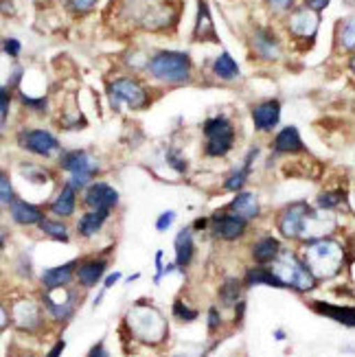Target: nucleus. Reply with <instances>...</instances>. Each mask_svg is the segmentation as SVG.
Instances as JSON below:
<instances>
[{
  "mask_svg": "<svg viewBox=\"0 0 355 357\" xmlns=\"http://www.w3.org/2000/svg\"><path fill=\"white\" fill-rule=\"evenodd\" d=\"M61 167H64L66 172L73 176V180H70L73 186H84L92 178V174L97 172L95 162H92V158L88 156L86 151H68V153H64V156H61Z\"/></svg>",
  "mask_w": 355,
  "mask_h": 357,
  "instance_id": "6",
  "label": "nucleus"
},
{
  "mask_svg": "<svg viewBox=\"0 0 355 357\" xmlns=\"http://www.w3.org/2000/svg\"><path fill=\"white\" fill-rule=\"evenodd\" d=\"M88 357H107V353H105V349L101 347V344H97L95 349L90 351V355Z\"/></svg>",
  "mask_w": 355,
  "mask_h": 357,
  "instance_id": "45",
  "label": "nucleus"
},
{
  "mask_svg": "<svg viewBox=\"0 0 355 357\" xmlns=\"http://www.w3.org/2000/svg\"><path fill=\"white\" fill-rule=\"evenodd\" d=\"M248 285H259V283H266V285H276V287H283V283L279 278L274 276V272H266V270H250L248 276H246Z\"/></svg>",
  "mask_w": 355,
  "mask_h": 357,
  "instance_id": "29",
  "label": "nucleus"
},
{
  "mask_svg": "<svg viewBox=\"0 0 355 357\" xmlns=\"http://www.w3.org/2000/svg\"><path fill=\"white\" fill-rule=\"evenodd\" d=\"M5 51H7L9 55H18V53H20V42H18V40H7V42H5Z\"/></svg>",
  "mask_w": 355,
  "mask_h": 357,
  "instance_id": "41",
  "label": "nucleus"
},
{
  "mask_svg": "<svg viewBox=\"0 0 355 357\" xmlns=\"http://www.w3.org/2000/svg\"><path fill=\"white\" fill-rule=\"evenodd\" d=\"M233 211L235 215L243 217V220H250L259 213V202L252 193H239L233 202Z\"/></svg>",
  "mask_w": 355,
  "mask_h": 357,
  "instance_id": "20",
  "label": "nucleus"
},
{
  "mask_svg": "<svg viewBox=\"0 0 355 357\" xmlns=\"http://www.w3.org/2000/svg\"><path fill=\"white\" fill-rule=\"evenodd\" d=\"M20 145L27 147L29 151L38 153V156H51L57 149V138L46 130H31V132H22Z\"/></svg>",
  "mask_w": 355,
  "mask_h": 357,
  "instance_id": "8",
  "label": "nucleus"
},
{
  "mask_svg": "<svg viewBox=\"0 0 355 357\" xmlns=\"http://www.w3.org/2000/svg\"><path fill=\"white\" fill-rule=\"evenodd\" d=\"M195 38L197 40H211L215 42L218 36H215V29L211 22V13L204 0H199V13H197V24H195Z\"/></svg>",
  "mask_w": 355,
  "mask_h": 357,
  "instance_id": "18",
  "label": "nucleus"
},
{
  "mask_svg": "<svg viewBox=\"0 0 355 357\" xmlns=\"http://www.w3.org/2000/svg\"><path fill=\"white\" fill-rule=\"evenodd\" d=\"M73 268H75V263H66V266H59V268H51V270H46L44 276H42V281L46 287H61V285H66L70 281V276H73Z\"/></svg>",
  "mask_w": 355,
  "mask_h": 357,
  "instance_id": "19",
  "label": "nucleus"
},
{
  "mask_svg": "<svg viewBox=\"0 0 355 357\" xmlns=\"http://www.w3.org/2000/svg\"><path fill=\"white\" fill-rule=\"evenodd\" d=\"M128 322H130L134 335L145 340V342H149V344H158L160 340L165 337V333H167L165 318L151 307L132 309L130 316H128Z\"/></svg>",
  "mask_w": 355,
  "mask_h": 357,
  "instance_id": "3",
  "label": "nucleus"
},
{
  "mask_svg": "<svg viewBox=\"0 0 355 357\" xmlns=\"http://www.w3.org/2000/svg\"><path fill=\"white\" fill-rule=\"evenodd\" d=\"M318 11L314 9H299L292 13V18H289V31L294 36H301V38H314L316 36V29H318Z\"/></svg>",
  "mask_w": 355,
  "mask_h": 357,
  "instance_id": "10",
  "label": "nucleus"
},
{
  "mask_svg": "<svg viewBox=\"0 0 355 357\" xmlns=\"http://www.w3.org/2000/svg\"><path fill=\"white\" fill-rule=\"evenodd\" d=\"M167 158H169V160H172V162L176 165V169H178V172H184V162H182V160H180L178 156H176V153H174V151H172V153H169V156H167Z\"/></svg>",
  "mask_w": 355,
  "mask_h": 357,
  "instance_id": "43",
  "label": "nucleus"
},
{
  "mask_svg": "<svg viewBox=\"0 0 355 357\" xmlns=\"http://www.w3.org/2000/svg\"><path fill=\"white\" fill-rule=\"evenodd\" d=\"M176 255H178V266H187L193 255V241H191V232L184 228L178 232L176 237Z\"/></svg>",
  "mask_w": 355,
  "mask_h": 357,
  "instance_id": "24",
  "label": "nucleus"
},
{
  "mask_svg": "<svg viewBox=\"0 0 355 357\" xmlns=\"http://www.w3.org/2000/svg\"><path fill=\"white\" fill-rule=\"evenodd\" d=\"M116 202H119V193L105 182L92 184L88 189V193H86V204L90 208H95V211H110Z\"/></svg>",
  "mask_w": 355,
  "mask_h": 357,
  "instance_id": "9",
  "label": "nucleus"
},
{
  "mask_svg": "<svg viewBox=\"0 0 355 357\" xmlns=\"http://www.w3.org/2000/svg\"><path fill=\"white\" fill-rule=\"evenodd\" d=\"M314 309L322 316H329L338 322L349 324V327H355V307H335L327 303H314Z\"/></svg>",
  "mask_w": 355,
  "mask_h": 357,
  "instance_id": "14",
  "label": "nucleus"
},
{
  "mask_svg": "<svg viewBox=\"0 0 355 357\" xmlns=\"http://www.w3.org/2000/svg\"><path fill=\"white\" fill-rule=\"evenodd\" d=\"M338 202H342V193H322L320 197H318V204H320V208H333Z\"/></svg>",
  "mask_w": 355,
  "mask_h": 357,
  "instance_id": "34",
  "label": "nucleus"
},
{
  "mask_svg": "<svg viewBox=\"0 0 355 357\" xmlns=\"http://www.w3.org/2000/svg\"><path fill=\"white\" fill-rule=\"evenodd\" d=\"M209 324H211V329H215L220 324V316H218L215 309H211V312H209Z\"/></svg>",
  "mask_w": 355,
  "mask_h": 357,
  "instance_id": "42",
  "label": "nucleus"
},
{
  "mask_svg": "<svg viewBox=\"0 0 355 357\" xmlns=\"http://www.w3.org/2000/svg\"><path fill=\"white\" fill-rule=\"evenodd\" d=\"M197 228H202V226H206V220H197V224H195Z\"/></svg>",
  "mask_w": 355,
  "mask_h": 357,
  "instance_id": "48",
  "label": "nucleus"
},
{
  "mask_svg": "<svg viewBox=\"0 0 355 357\" xmlns=\"http://www.w3.org/2000/svg\"><path fill=\"white\" fill-rule=\"evenodd\" d=\"M119 278H121V274H119V272H116V274H110V276H107V281H105V287L114 285V283L119 281Z\"/></svg>",
  "mask_w": 355,
  "mask_h": 357,
  "instance_id": "47",
  "label": "nucleus"
},
{
  "mask_svg": "<svg viewBox=\"0 0 355 357\" xmlns=\"http://www.w3.org/2000/svg\"><path fill=\"white\" fill-rule=\"evenodd\" d=\"M95 3L97 0H70V7L75 11H88V9L95 7Z\"/></svg>",
  "mask_w": 355,
  "mask_h": 357,
  "instance_id": "37",
  "label": "nucleus"
},
{
  "mask_svg": "<svg viewBox=\"0 0 355 357\" xmlns=\"http://www.w3.org/2000/svg\"><path fill=\"white\" fill-rule=\"evenodd\" d=\"M329 230H333V217L327 213H307L305 222H303V230H301V237L307 239H320L325 237Z\"/></svg>",
  "mask_w": 355,
  "mask_h": 357,
  "instance_id": "11",
  "label": "nucleus"
},
{
  "mask_svg": "<svg viewBox=\"0 0 355 357\" xmlns=\"http://www.w3.org/2000/svg\"><path fill=\"white\" fill-rule=\"evenodd\" d=\"M351 70H353V73H355V57H353V59H351Z\"/></svg>",
  "mask_w": 355,
  "mask_h": 357,
  "instance_id": "49",
  "label": "nucleus"
},
{
  "mask_svg": "<svg viewBox=\"0 0 355 357\" xmlns=\"http://www.w3.org/2000/svg\"><path fill=\"white\" fill-rule=\"evenodd\" d=\"M274 149L279 153H296L303 151V141L296 128H285L274 141Z\"/></svg>",
  "mask_w": 355,
  "mask_h": 357,
  "instance_id": "16",
  "label": "nucleus"
},
{
  "mask_svg": "<svg viewBox=\"0 0 355 357\" xmlns=\"http://www.w3.org/2000/svg\"><path fill=\"white\" fill-rule=\"evenodd\" d=\"M255 49L259 55H264L266 59H276L279 57V44L272 36H268L266 31H259L257 38H255Z\"/></svg>",
  "mask_w": 355,
  "mask_h": 357,
  "instance_id": "25",
  "label": "nucleus"
},
{
  "mask_svg": "<svg viewBox=\"0 0 355 357\" xmlns=\"http://www.w3.org/2000/svg\"><path fill=\"white\" fill-rule=\"evenodd\" d=\"M42 230L46 232V235H51L53 239H57V241H66V239H68L66 226H64V224H59V222L42 220Z\"/></svg>",
  "mask_w": 355,
  "mask_h": 357,
  "instance_id": "31",
  "label": "nucleus"
},
{
  "mask_svg": "<svg viewBox=\"0 0 355 357\" xmlns=\"http://www.w3.org/2000/svg\"><path fill=\"white\" fill-rule=\"evenodd\" d=\"M0 182H3V204L9 206L11 204V184H9V178L3 174V178H0Z\"/></svg>",
  "mask_w": 355,
  "mask_h": 357,
  "instance_id": "38",
  "label": "nucleus"
},
{
  "mask_svg": "<svg viewBox=\"0 0 355 357\" xmlns=\"http://www.w3.org/2000/svg\"><path fill=\"white\" fill-rule=\"evenodd\" d=\"M110 95L114 105L126 103L130 107H143L147 103V92L143 90L141 84H136L132 79H116L110 86Z\"/></svg>",
  "mask_w": 355,
  "mask_h": 357,
  "instance_id": "7",
  "label": "nucleus"
},
{
  "mask_svg": "<svg viewBox=\"0 0 355 357\" xmlns=\"http://www.w3.org/2000/svg\"><path fill=\"white\" fill-rule=\"evenodd\" d=\"M340 44H342V49H347V51H355V13L342 24Z\"/></svg>",
  "mask_w": 355,
  "mask_h": 357,
  "instance_id": "30",
  "label": "nucleus"
},
{
  "mask_svg": "<svg viewBox=\"0 0 355 357\" xmlns=\"http://www.w3.org/2000/svg\"><path fill=\"white\" fill-rule=\"evenodd\" d=\"M305 5L310 9H314V11H322L329 5V0H305Z\"/></svg>",
  "mask_w": 355,
  "mask_h": 357,
  "instance_id": "40",
  "label": "nucleus"
},
{
  "mask_svg": "<svg viewBox=\"0 0 355 357\" xmlns=\"http://www.w3.org/2000/svg\"><path fill=\"white\" fill-rule=\"evenodd\" d=\"M279 114H281V105L276 101H266L252 110V121L257 130H272L279 123Z\"/></svg>",
  "mask_w": 355,
  "mask_h": 357,
  "instance_id": "13",
  "label": "nucleus"
},
{
  "mask_svg": "<svg viewBox=\"0 0 355 357\" xmlns=\"http://www.w3.org/2000/svg\"><path fill=\"white\" fill-rule=\"evenodd\" d=\"M246 228V220L239 215H226L222 217V220L218 222V226H215V232L222 237V239H228V241H233L237 239L241 232Z\"/></svg>",
  "mask_w": 355,
  "mask_h": 357,
  "instance_id": "15",
  "label": "nucleus"
},
{
  "mask_svg": "<svg viewBox=\"0 0 355 357\" xmlns=\"http://www.w3.org/2000/svg\"><path fill=\"white\" fill-rule=\"evenodd\" d=\"M7 112H9V95H7V90H3V123L7 119Z\"/></svg>",
  "mask_w": 355,
  "mask_h": 357,
  "instance_id": "44",
  "label": "nucleus"
},
{
  "mask_svg": "<svg viewBox=\"0 0 355 357\" xmlns=\"http://www.w3.org/2000/svg\"><path fill=\"white\" fill-rule=\"evenodd\" d=\"M174 220H176V213H174V211H167V213H163V215L158 217L156 228H158V230H167L169 226H172Z\"/></svg>",
  "mask_w": 355,
  "mask_h": 357,
  "instance_id": "36",
  "label": "nucleus"
},
{
  "mask_svg": "<svg viewBox=\"0 0 355 357\" xmlns=\"http://www.w3.org/2000/svg\"><path fill=\"white\" fill-rule=\"evenodd\" d=\"M61 351H64V342H57V344H55V349L49 353V357H59V353H61Z\"/></svg>",
  "mask_w": 355,
  "mask_h": 357,
  "instance_id": "46",
  "label": "nucleus"
},
{
  "mask_svg": "<svg viewBox=\"0 0 355 357\" xmlns=\"http://www.w3.org/2000/svg\"><path fill=\"white\" fill-rule=\"evenodd\" d=\"M149 73L160 82L167 84H182L189 79L191 73V61L184 53L176 51H165L158 53L156 57H151L149 61Z\"/></svg>",
  "mask_w": 355,
  "mask_h": 357,
  "instance_id": "2",
  "label": "nucleus"
},
{
  "mask_svg": "<svg viewBox=\"0 0 355 357\" xmlns=\"http://www.w3.org/2000/svg\"><path fill=\"white\" fill-rule=\"evenodd\" d=\"M103 270H105V263H103V261H88V263H84V266L80 268L77 276H80L82 285L92 287V285H95V283L99 281V278H101Z\"/></svg>",
  "mask_w": 355,
  "mask_h": 357,
  "instance_id": "23",
  "label": "nucleus"
},
{
  "mask_svg": "<svg viewBox=\"0 0 355 357\" xmlns=\"http://www.w3.org/2000/svg\"><path fill=\"white\" fill-rule=\"evenodd\" d=\"M11 217L18 224H38L42 222V211L31 206V204H24V202H11Z\"/></svg>",
  "mask_w": 355,
  "mask_h": 357,
  "instance_id": "17",
  "label": "nucleus"
},
{
  "mask_svg": "<svg viewBox=\"0 0 355 357\" xmlns=\"http://www.w3.org/2000/svg\"><path fill=\"white\" fill-rule=\"evenodd\" d=\"M307 213H310V208H307L305 204H294L289 206L283 217H281V232L285 237H301V230H303V222Z\"/></svg>",
  "mask_w": 355,
  "mask_h": 357,
  "instance_id": "12",
  "label": "nucleus"
},
{
  "mask_svg": "<svg viewBox=\"0 0 355 357\" xmlns=\"http://www.w3.org/2000/svg\"><path fill=\"white\" fill-rule=\"evenodd\" d=\"M257 153V149H252V153H250V158H248V162H246V167L241 169V172H235L233 176H230L228 180H226V189L228 191H237L239 186L246 182V176H248V167H250V160H252V156Z\"/></svg>",
  "mask_w": 355,
  "mask_h": 357,
  "instance_id": "32",
  "label": "nucleus"
},
{
  "mask_svg": "<svg viewBox=\"0 0 355 357\" xmlns=\"http://www.w3.org/2000/svg\"><path fill=\"white\" fill-rule=\"evenodd\" d=\"M274 276L279 278L283 285H289L294 289H301V291H307L314 287V274L310 272V268L303 266V263L294 257V255H281L279 259L274 261Z\"/></svg>",
  "mask_w": 355,
  "mask_h": 357,
  "instance_id": "4",
  "label": "nucleus"
},
{
  "mask_svg": "<svg viewBox=\"0 0 355 357\" xmlns=\"http://www.w3.org/2000/svg\"><path fill=\"white\" fill-rule=\"evenodd\" d=\"M15 322L22 329H33L38 324V309L31 303H18L15 305Z\"/></svg>",
  "mask_w": 355,
  "mask_h": 357,
  "instance_id": "26",
  "label": "nucleus"
},
{
  "mask_svg": "<svg viewBox=\"0 0 355 357\" xmlns=\"http://www.w3.org/2000/svg\"><path fill=\"white\" fill-rule=\"evenodd\" d=\"M292 3H294V0H268V5H270L274 11H285V9L292 7Z\"/></svg>",
  "mask_w": 355,
  "mask_h": 357,
  "instance_id": "39",
  "label": "nucleus"
},
{
  "mask_svg": "<svg viewBox=\"0 0 355 357\" xmlns=\"http://www.w3.org/2000/svg\"><path fill=\"white\" fill-rule=\"evenodd\" d=\"M174 314H176V316H178L180 320H195V316H197L195 312H191L189 307H184V305H182L180 301H178V303L174 305Z\"/></svg>",
  "mask_w": 355,
  "mask_h": 357,
  "instance_id": "35",
  "label": "nucleus"
},
{
  "mask_svg": "<svg viewBox=\"0 0 355 357\" xmlns=\"http://www.w3.org/2000/svg\"><path fill=\"white\" fill-rule=\"evenodd\" d=\"M73 211H75V186L66 184L64 189H61L59 197L53 202V213L59 217H68L73 215Z\"/></svg>",
  "mask_w": 355,
  "mask_h": 357,
  "instance_id": "21",
  "label": "nucleus"
},
{
  "mask_svg": "<svg viewBox=\"0 0 355 357\" xmlns=\"http://www.w3.org/2000/svg\"><path fill=\"white\" fill-rule=\"evenodd\" d=\"M107 217V211H92V213H86L82 220H80V235L84 237H90L95 235V232L103 226V220Z\"/></svg>",
  "mask_w": 355,
  "mask_h": 357,
  "instance_id": "22",
  "label": "nucleus"
},
{
  "mask_svg": "<svg viewBox=\"0 0 355 357\" xmlns=\"http://www.w3.org/2000/svg\"><path fill=\"white\" fill-rule=\"evenodd\" d=\"M279 255V241L272 239V237H266L261 239L257 245H255V259L261 261V263H268V261H274V257Z\"/></svg>",
  "mask_w": 355,
  "mask_h": 357,
  "instance_id": "28",
  "label": "nucleus"
},
{
  "mask_svg": "<svg viewBox=\"0 0 355 357\" xmlns=\"http://www.w3.org/2000/svg\"><path fill=\"white\" fill-rule=\"evenodd\" d=\"M342 248L335 241H316L307 248V268L316 278H327L333 276L342 268Z\"/></svg>",
  "mask_w": 355,
  "mask_h": 357,
  "instance_id": "1",
  "label": "nucleus"
},
{
  "mask_svg": "<svg viewBox=\"0 0 355 357\" xmlns=\"http://www.w3.org/2000/svg\"><path fill=\"white\" fill-rule=\"evenodd\" d=\"M213 70H215V75H218V77H222V79H235V77L239 75V68L235 64V59L230 57L228 53H222L218 59H215Z\"/></svg>",
  "mask_w": 355,
  "mask_h": 357,
  "instance_id": "27",
  "label": "nucleus"
},
{
  "mask_svg": "<svg viewBox=\"0 0 355 357\" xmlns=\"http://www.w3.org/2000/svg\"><path fill=\"white\" fill-rule=\"evenodd\" d=\"M204 134H206L209 156H224V153L233 147V138H235L233 126H230V123L222 116L206 121Z\"/></svg>",
  "mask_w": 355,
  "mask_h": 357,
  "instance_id": "5",
  "label": "nucleus"
},
{
  "mask_svg": "<svg viewBox=\"0 0 355 357\" xmlns=\"http://www.w3.org/2000/svg\"><path fill=\"white\" fill-rule=\"evenodd\" d=\"M222 298L224 303H233L239 298V283L237 281H228L224 287H222Z\"/></svg>",
  "mask_w": 355,
  "mask_h": 357,
  "instance_id": "33",
  "label": "nucleus"
}]
</instances>
